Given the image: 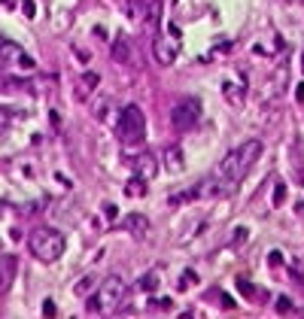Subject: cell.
<instances>
[{
    "label": "cell",
    "mask_w": 304,
    "mask_h": 319,
    "mask_svg": "<svg viewBox=\"0 0 304 319\" xmlns=\"http://www.w3.org/2000/svg\"><path fill=\"white\" fill-rule=\"evenodd\" d=\"M110 52H112V61H116V64H131V67H137V52H134L131 40L116 37V40H112V46H110Z\"/></svg>",
    "instance_id": "8"
},
{
    "label": "cell",
    "mask_w": 304,
    "mask_h": 319,
    "mask_svg": "<svg viewBox=\"0 0 304 319\" xmlns=\"http://www.w3.org/2000/svg\"><path fill=\"white\" fill-rule=\"evenodd\" d=\"M222 95L228 97L234 107H240L243 97H246V79H243V82H222Z\"/></svg>",
    "instance_id": "13"
},
{
    "label": "cell",
    "mask_w": 304,
    "mask_h": 319,
    "mask_svg": "<svg viewBox=\"0 0 304 319\" xmlns=\"http://www.w3.org/2000/svg\"><path fill=\"white\" fill-rule=\"evenodd\" d=\"M246 237H250V231H246V228H238V234H234V243H240V240H246Z\"/></svg>",
    "instance_id": "32"
},
{
    "label": "cell",
    "mask_w": 304,
    "mask_h": 319,
    "mask_svg": "<svg viewBox=\"0 0 304 319\" xmlns=\"http://www.w3.org/2000/svg\"><path fill=\"white\" fill-rule=\"evenodd\" d=\"M119 140L125 143V146H137L146 140V116H143V110L140 107H125L119 112Z\"/></svg>",
    "instance_id": "2"
},
{
    "label": "cell",
    "mask_w": 304,
    "mask_h": 319,
    "mask_svg": "<svg viewBox=\"0 0 304 319\" xmlns=\"http://www.w3.org/2000/svg\"><path fill=\"white\" fill-rule=\"evenodd\" d=\"M21 13H25L28 18H33L37 16V3H33V0H21Z\"/></svg>",
    "instance_id": "25"
},
{
    "label": "cell",
    "mask_w": 304,
    "mask_h": 319,
    "mask_svg": "<svg viewBox=\"0 0 304 319\" xmlns=\"http://www.w3.org/2000/svg\"><path fill=\"white\" fill-rule=\"evenodd\" d=\"M219 301H222L225 310H234V298H231V295H219Z\"/></svg>",
    "instance_id": "30"
},
{
    "label": "cell",
    "mask_w": 304,
    "mask_h": 319,
    "mask_svg": "<svg viewBox=\"0 0 304 319\" xmlns=\"http://www.w3.org/2000/svg\"><path fill=\"white\" fill-rule=\"evenodd\" d=\"M201 195V189H186V191H174L171 198H167V204L171 207H179V204H189V201H195Z\"/></svg>",
    "instance_id": "18"
},
{
    "label": "cell",
    "mask_w": 304,
    "mask_h": 319,
    "mask_svg": "<svg viewBox=\"0 0 304 319\" xmlns=\"http://www.w3.org/2000/svg\"><path fill=\"white\" fill-rule=\"evenodd\" d=\"M174 301L171 298H155V310H171Z\"/></svg>",
    "instance_id": "26"
},
{
    "label": "cell",
    "mask_w": 304,
    "mask_h": 319,
    "mask_svg": "<svg viewBox=\"0 0 304 319\" xmlns=\"http://www.w3.org/2000/svg\"><path fill=\"white\" fill-rule=\"evenodd\" d=\"M295 100H298V104H304V82L295 85Z\"/></svg>",
    "instance_id": "33"
},
{
    "label": "cell",
    "mask_w": 304,
    "mask_h": 319,
    "mask_svg": "<svg viewBox=\"0 0 304 319\" xmlns=\"http://www.w3.org/2000/svg\"><path fill=\"white\" fill-rule=\"evenodd\" d=\"M192 283H198V273H195V271H183V277H179L176 286H179V289H189Z\"/></svg>",
    "instance_id": "23"
},
{
    "label": "cell",
    "mask_w": 304,
    "mask_h": 319,
    "mask_svg": "<svg viewBox=\"0 0 304 319\" xmlns=\"http://www.w3.org/2000/svg\"><path fill=\"white\" fill-rule=\"evenodd\" d=\"M104 216H107V219H116V216H119V207H116V204H104Z\"/></svg>",
    "instance_id": "27"
},
{
    "label": "cell",
    "mask_w": 304,
    "mask_h": 319,
    "mask_svg": "<svg viewBox=\"0 0 304 319\" xmlns=\"http://www.w3.org/2000/svg\"><path fill=\"white\" fill-rule=\"evenodd\" d=\"M238 289H240V295H243L246 301H258V298H262V289L253 286V283L246 280V277H238Z\"/></svg>",
    "instance_id": "17"
},
{
    "label": "cell",
    "mask_w": 304,
    "mask_h": 319,
    "mask_svg": "<svg viewBox=\"0 0 304 319\" xmlns=\"http://www.w3.org/2000/svg\"><path fill=\"white\" fill-rule=\"evenodd\" d=\"M301 70H304V55H301Z\"/></svg>",
    "instance_id": "38"
},
{
    "label": "cell",
    "mask_w": 304,
    "mask_h": 319,
    "mask_svg": "<svg viewBox=\"0 0 304 319\" xmlns=\"http://www.w3.org/2000/svg\"><path fill=\"white\" fill-rule=\"evenodd\" d=\"M274 310H277L280 316H289V313H295V304H292V298H289V295H280V298H277V304H274Z\"/></svg>",
    "instance_id": "20"
},
{
    "label": "cell",
    "mask_w": 304,
    "mask_h": 319,
    "mask_svg": "<svg viewBox=\"0 0 304 319\" xmlns=\"http://www.w3.org/2000/svg\"><path fill=\"white\" fill-rule=\"evenodd\" d=\"M95 37H97V40H107V31L97 25V28H95Z\"/></svg>",
    "instance_id": "35"
},
{
    "label": "cell",
    "mask_w": 304,
    "mask_h": 319,
    "mask_svg": "<svg viewBox=\"0 0 304 319\" xmlns=\"http://www.w3.org/2000/svg\"><path fill=\"white\" fill-rule=\"evenodd\" d=\"M16 277H18V258L3 253L0 255V295H6L9 289H13Z\"/></svg>",
    "instance_id": "7"
},
{
    "label": "cell",
    "mask_w": 304,
    "mask_h": 319,
    "mask_svg": "<svg viewBox=\"0 0 304 319\" xmlns=\"http://www.w3.org/2000/svg\"><path fill=\"white\" fill-rule=\"evenodd\" d=\"M97 286H100V283H97V277H95V273H88V277H82V280L73 286V292H76V295H92Z\"/></svg>",
    "instance_id": "19"
},
{
    "label": "cell",
    "mask_w": 304,
    "mask_h": 319,
    "mask_svg": "<svg viewBox=\"0 0 304 319\" xmlns=\"http://www.w3.org/2000/svg\"><path fill=\"white\" fill-rule=\"evenodd\" d=\"M152 58H155V64L171 67L176 61V46L171 40H164V37H155L152 40Z\"/></svg>",
    "instance_id": "9"
},
{
    "label": "cell",
    "mask_w": 304,
    "mask_h": 319,
    "mask_svg": "<svg viewBox=\"0 0 304 319\" xmlns=\"http://www.w3.org/2000/svg\"><path fill=\"white\" fill-rule=\"evenodd\" d=\"M3 6H9V9H13V6H16V0H3Z\"/></svg>",
    "instance_id": "37"
},
{
    "label": "cell",
    "mask_w": 304,
    "mask_h": 319,
    "mask_svg": "<svg viewBox=\"0 0 304 319\" xmlns=\"http://www.w3.org/2000/svg\"><path fill=\"white\" fill-rule=\"evenodd\" d=\"M283 85H286V64H280V67H277V73H274V88H271V97H277L280 91H283Z\"/></svg>",
    "instance_id": "21"
},
{
    "label": "cell",
    "mask_w": 304,
    "mask_h": 319,
    "mask_svg": "<svg viewBox=\"0 0 304 319\" xmlns=\"http://www.w3.org/2000/svg\"><path fill=\"white\" fill-rule=\"evenodd\" d=\"M198 119H201V104H198L195 97L179 100V104L171 110V125H174V131H192Z\"/></svg>",
    "instance_id": "4"
},
{
    "label": "cell",
    "mask_w": 304,
    "mask_h": 319,
    "mask_svg": "<svg viewBox=\"0 0 304 319\" xmlns=\"http://www.w3.org/2000/svg\"><path fill=\"white\" fill-rule=\"evenodd\" d=\"M21 46L18 43H13V40H6V37H0V67H9L13 61H18L21 58Z\"/></svg>",
    "instance_id": "12"
},
{
    "label": "cell",
    "mask_w": 304,
    "mask_h": 319,
    "mask_svg": "<svg viewBox=\"0 0 304 319\" xmlns=\"http://www.w3.org/2000/svg\"><path fill=\"white\" fill-rule=\"evenodd\" d=\"M125 228H128L131 234L143 237V234H146V228H149V222H146V216H140V213H131V216H125Z\"/></svg>",
    "instance_id": "15"
},
{
    "label": "cell",
    "mask_w": 304,
    "mask_h": 319,
    "mask_svg": "<svg viewBox=\"0 0 304 319\" xmlns=\"http://www.w3.org/2000/svg\"><path fill=\"white\" fill-rule=\"evenodd\" d=\"M97 85H100V76L95 73V70H85L80 79H76V85H73V95H76V100H88L97 91Z\"/></svg>",
    "instance_id": "10"
},
{
    "label": "cell",
    "mask_w": 304,
    "mask_h": 319,
    "mask_svg": "<svg viewBox=\"0 0 304 319\" xmlns=\"http://www.w3.org/2000/svg\"><path fill=\"white\" fill-rule=\"evenodd\" d=\"M159 283H161L159 273H146V277L140 280V289H143V292H155V289H159Z\"/></svg>",
    "instance_id": "22"
},
{
    "label": "cell",
    "mask_w": 304,
    "mask_h": 319,
    "mask_svg": "<svg viewBox=\"0 0 304 319\" xmlns=\"http://www.w3.org/2000/svg\"><path fill=\"white\" fill-rule=\"evenodd\" d=\"M58 310H55V304L52 301H43V316H55Z\"/></svg>",
    "instance_id": "31"
},
{
    "label": "cell",
    "mask_w": 304,
    "mask_h": 319,
    "mask_svg": "<svg viewBox=\"0 0 304 319\" xmlns=\"http://www.w3.org/2000/svg\"><path fill=\"white\" fill-rule=\"evenodd\" d=\"M76 55H80V58H76V61H82V64L88 61V52H85V49H76Z\"/></svg>",
    "instance_id": "36"
},
{
    "label": "cell",
    "mask_w": 304,
    "mask_h": 319,
    "mask_svg": "<svg viewBox=\"0 0 304 319\" xmlns=\"http://www.w3.org/2000/svg\"><path fill=\"white\" fill-rule=\"evenodd\" d=\"M95 298H97V304H100V310H112V307H119L122 301L128 298L125 280H122V277H107V280L97 286Z\"/></svg>",
    "instance_id": "3"
},
{
    "label": "cell",
    "mask_w": 304,
    "mask_h": 319,
    "mask_svg": "<svg viewBox=\"0 0 304 319\" xmlns=\"http://www.w3.org/2000/svg\"><path fill=\"white\" fill-rule=\"evenodd\" d=\"M283 204H286V186L277 182V186H274V207H283Z\"/></svg>",
    "instance_id": "24"
},
{
    "label": "cell",
    "mask_w": 304,
    "mask_h": 319,
    "mask_svg": "<svg viewBox=\"0 0 304 319\" xmlns=\"http://www.w3.org/2000/svg\"><path fill=\"white\" fill-rule=\"evenodd\" d=\"M268 265H271V268H280V265H283V255H280V253H271V255H268Z\"/></svg>",
    "instance_id": "29"
},
{
    "label": "cell",
    "mask_w": 304,
    "mask_h": 319,
    "mask_svg": "<svg viewBox=\"0 0 304 319\" xmlns=\"http://www.w3.org/2000/svg\"><path fill=\"white\" fill-rule=\"evenodd\" d=\"M140 25L149 31V33L159 31V25H161V0H146V3H143V16H140Z\"/></svg>",
    "instance_id": "11"
},
{
    "label": "cell",
    "mask_w": 304,
    "mask_h": 319,
    "mask_svg": "<svg viewBox=\"0 0 304 319\" xmlns=\"http://www.w3.org/2000/svg\"><path fill=\"white\" fill-rule=\"evenodd\" d=\"M128 164H131L134 174L143 176V179H155V174H159V161H155L152 152H137V155H131Z\"/></svg>",
    "instance_id": "5"
},
{
    "label": "cell",
    "mask_w": 304,
    "mask_h": 319,
    "mask_svg": "<svg viewBox=\"0 0 304 319\" xmlns=\"http://www.w3.org/2000/svg\"><path fill=\"white\" fill-rule=\"evenodd\" d=\"M234 155H238V167H240V174H246L256 161H258V155H262V143L258 140H243L238 149H234Z\"/></svg>",
    "instance_id": "6"
},
{
    "label": "cell",
    "mask_w": 304,
    "mask_h": 319,
    "mask_svg": "<svg viewBox=\"0 0 304 319\" xmlns=\"http://www.w3.org/2000/svg\"><path fill=\"white\" fill-rule=\"evenodd\" d=\"M146 182H149V179H143V176L134 174V179H128V186H125V195H131V198H143V195H146V189H149Z\"/></svg>",
    "instance_id": "16"
},
{
    "label": "cell",
    "mask_w": 304,
    "mask_h": 319,
    "mask_svg": "<svg viewBox=\"0 0 304 319\" xmlns=\"http://www.w3.org/2000/svg\"><path fill=\"white\" fill-rule=\"evenodd\" d=\"M28 246H31L33 258L49 265V261H58L64 253V234L55 231V228H33L28 237Z\"/></svg>",
    "instance_id": "1"
},
{
    "label": "cell",
    "mask_w": 304,
    "mask_h": 319,
    "mask_svg": "<svg viewBox=\"0 0 304 319\" xmlns=\"http://www.w3.org/2000/svg\"><path fill=\"white\" fill-rule=\"evenodd\" d=\"M18 64L25 67V70H31V67H33V58H28V55H21V58H18Z\"/></svg>",
    "instance_id": "34"
},
{
    "label": "cell",
    "mask_w": 304,
    "mask_h": 319,
    "mask_svg": "<svg viewBox=\"0 0 304 319\" xmlns=\"http://www.w3.org/2000/svg\"><path fill=\"white\" fill-rule=\"evenodd\" d=\"M9 119H13V116H9L3 107H0V131H6V128H9Z\"/></svg>",
    "instance_id": "28"
},
{
    "label": "cell",
    "mask_w": 304,
    "mask_h": 319,
    "mask_svg": "<svg viewBox=\"0 0 304 319\" xmlns=\"http://www.w3.org/2000/svg\"><path fill=\"white\" fill-rule=\"evenodd\" d=\"M164 164H167V170H171V174H183V170H186L183 149H179V146H171V149L164 152Z\"/></svg>",
    "instance_id": "14"
}]
</instances>
